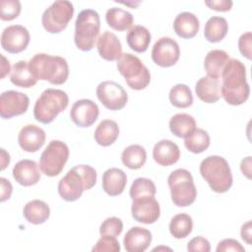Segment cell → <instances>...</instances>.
<instances>
[{
	"mask_svg": "<svg viewBox=\"0 0 252 252\" xmlns=\"http://www.w3.org/2000/svg\"><path fill=\"white\" fill-rule=\"evenodd\" d=\"M117 69L133 90H144L151 82V73L141 59L131 53H122L117 60Z\"/></svg>",
	"mask_w": 252,
	"mask_h": 252,
	"instance_id": "8",
	"label": "cell"
},
{
	"mask_svg": "<svg viewBox=\"0 0 252 252\" xmlns=\"http://www.w3.org/2000/svg\"><path fill=\"white\" fill-rule=\"evenodd\" d=\"M123 230V222L119 218L110 217L105 219L99 227L100 235L118 236Z\"/></svg>",
	"mask_w": 252,
	"mask_h": 252,
	"instance_id": "40",
	"label": "cell"
},
{
	"mask_svg": "<svg viewBox=\"0 0 252 252\" xmlns=\"http://www.w3.org/2000/svg\"><path fill=\"white\" fill-rule=\"evenodd\" d=\"M23 215L30 223L41 224L48 220L50 216V209L45 202L35 199L25 205Z\"/></svg>",
	"mask_w": 252,
	"mask_h": 252,
	"instance_id": "26",
	"label": "cell"
},
{
	"mask_svg": "<svg viewBox=\"0 0 252 252\" xmlns=\"http://www.w3.org/2000/svg\"><path fill=\"white\" fill-rule=\"evenodd\" d=\"M105 20L111 29L119 32L130 30L134 23L132 14L118 7L109 8L105 13Z\"/></svg>",
	"mask_w": 252,
	"mask_h": 252,
	"instance_id": "30",
	"label": "cell"
},
{
	"mask_svg": "<svg viewBox=\"0 0 252 252\" xmlns=\"http://www.w3.org/2000/svg\"><path fill=\"white\" fill-rule=\"evenodd\" d=\"M131 213L135 220L145 224H151L158 220L160 208L155 197H145L133 200Z\"/></svg>",
	"mask_w": 252,
	"mask_h": 252,
	"instance_id": "15",
	"label": "cell"
},
{
	"mask_svg": "<svg viewBox=\"0 0 252 252\" xmlns=\"http://www.w3.org/2000/svg\"><path fill=\"white\" fill-rule=\"evenodd\" d=\"M232 1L230 0H211L205 1V5H207L210 9L219 11V12H226L229 11L232 7Z\"/></svg>",
	"mask_w": 252,
	"mask_h": 252,
	"instance_id": "44",
	"label": "cell"
},
{
	"mask_svg": "<svg viewBox=\"0 0 252 252\" xmlns=\"http://www.w3.org/2000/svg\"><path fill=\"white\" fill-rule=\"evenodd\" d=\"M218 252H227V251H234V252H244V247L235 239L232 238H225L219 242L217 246Z\"/></svg>",
	"mask_w": 252,
	"mask_h": 252,
	"instance_id": "43",
	"label": "cell"
},
{
	"mask_svg": "<svg viewBox=\"0 0 252 252\" xmlns=\"http://www.w3.org/2000/svg\"><path fill=\"white\" fill-rule=\"evenodd\" d=\"M169 129L178 138H186L196 129V121L187 113H176L169 120Z\"/></svg>",
	"mask_w": 252,
	"mask_h": 252,
	"instance_id": "31",
	"label": "cell"
},
{
	"mask_svg": "<svg viewBox=\"0 0 252 252\" xmlns=\"http://www.w3.org/2000/svg\"><path fill=\"white\" fill-rule=\"evenodd\" d=\"M228 32L227 21L223 17H211L204 28V35L210 42H220L224 38Z\"/></svg>",
	"mask_w": 252,
	"mask_h": 252,
	"instance_id": "32",
	"label": "cell"
},
{
	"mask_svg": "<svg viewBox=\"0 0 252 252\" xmlns=\"http://www.w3.org/2000/svg\"><path fill=\"white\" fill-rule=\"evenodd\" d=\"M96 183V171L88 164L72 167L58 183V193L66 202L77 201L85 190L92 189Z\"/></svg>",
	"mask_w": 252,
	"mask_h": 252,
	"instance_id": "2",
	"label": "cell"
},
{
	"mask_svg": "<svg viewBox=\"0 0 252 252\" xmlns=\"http://www.w3.org/2000/svg\"><path fill=\"white\" fill-rule=\"evenodd\" d=\"M100 30L99 15L95 10H82L75 22L74 41L82 51H90L94 48Z\"/></svg>",
	"mask_w": 252,
	"mask_h": 252,
	"instance_id": "6",
	"label": "cell"
},
{
	"mask_svg": "<svg viewBox=\"0 0 252 252\" xmlns=\"http://www.w3.org/2000/svg\"><path fill=\"white\" fill-rule=\"evenodd\" d=\"M122 163L130 169L141 168L147 160V152L144 147L134 144L125 148L121 154Z\"/></svg>",
	"mask_w": 252,
	"mask_h": 252,
	"instance_id": "33",
	"label": "cell"
},
{
	"mask_svg": "<svg viewBox=\"0 0 252 252\" xmlns=\"http://www.w3.org/2000/svg\"><path fill=\"white\" fill-rule=\"evenodd\" d=\"M240 169L248 179L251 178V157L248 156L240 162Z\"/></svg>",
	"mask_w": 252,
	"mask_h": 252,
	"instance_id": "47",
	"label": "cell"
},
{
	"mask_svg": "<svg viewBox=\"0 0 252 252\" xmlns=\"http://www.w3.org/2000/svg\"><path fill=\"white\" fill-rule=\"evenodd\" d=\"M229 59V55L224 50L213 49L209 51L204 60V68L208 76L219 79Z\"/></svg>",
	"mask_w": 252,
	"mask_h": 252,
	"instance_id": "25",
	"label": "cell"
},
{
	"mask_svg": "<svg viewBox=\"0 0 252 252\" xmlns=\"http://www.w3.org/2000/svg\"><path fill=\"white\" fill-rule=\"evenodd\" d=\"M98 114L99 109L97 104L88 98L77 100L70 110L71 120L82 128L92 126L96 121Z\"/></svg>",
	"mask_w": 252,
	"mask_h": 252,
	"instance_id": "16",
	"label": "cell"
},
{
	"mask_svg": "<svg viewBox=\"0 0 252 252\" xmlns=\"http://www.w3.org/2000/svg\"><path fill=\"white\" fill-rule=\"evenodd\" d=\"M169 100L178 108H186L193 103V94L190 88L185 84H177L170 89Z\"/></svg>",
	"mask_w": 252,
	"mask_h": 252,
	"instance_id": "36",
	"label": "cell"
},
{
	"mask_svg": "<svg viewBox=\"0 0 252 252\" xmlns=\"http://www.w3.org/2000/svg\"><path fill=\"white\" fill-rule=\"evenodd\" d=\"M251 45H252V33L251 32H246L240 35L238 38V49L240 53L247 58L248 60H251Z\"/></svg>",
	"mask_w": 252,
	"mask_h": 252,
	"instance_id": "42",
	"label": "cell"
},
{
	"mask_svg": "<svg viewBox=\"0 0 252 252\" xmlns=\"http://www.w3.org/2000/svg\"><path fill=\"white\" fill-rule=\"evenodd\" d=\"M180 48L176 40L163 36L156 41L152 49L153 61L160 67H171L179 60Z\"/></svg>",
	"mask_w": 252,
	"mask_h": 252,
	"instance_id": "12",
	"label": "cell"
},
{
	"mask_svg": "<svg viewBox=\"0 0 252 252\" xmlns=\"http://www.w3.org/2000/svg\"><path fill=\"white\" fill-rule=\"evenodd\" d=\"M69 158L68 146L59 140H52L43 150L39 158V167L43 174L54 177L63 170Z\"/></svg>",
	"mask_w": 252,
	"mask_h": 252,
	"instance_id": "9",
	"label": "cell"
},
{
	"mask_svg": "<svg viewBox=\"0 0 252 252\" xmlns=\"http://www.w3.org/2000/svg\"><path fill=\"white\" fill-rule=\"evenodd\" d=\"M1 58H2V64H1V79H3L7 74L10 73V71H12V69H11L9 60H7L3 54H1Z\"/></svg>",
	"mask_w": 252,
	"mask_h": 252,
	"instance_id": "48",
	"label": "cell"
},
{
	"mask_svg": "<svg viewBox=\"0 0 252 252\" xmlns=\"http://www.w3.org/2000/svg\"><path fill=\"white\" fill-rule=\"evenodd\" d=\"M69 104L68 94L58 89H46L36 99L33 106V116L42 124L51 123L57 115Z\"/></svg>",
	"mask_w": 252,
	"mask_h": 252,
	"instance_id": "5",
	"label": "cell"
},
{
	"mask_svg": "<svg viewBox=\"0 0 252 252\" xmlns=\"http://www.w3.org/2000/svg\"><path fill=\"white\" fill-rule=\"evenodd\" d=\"M9 162H10L9 154L4 149H1V170H4L6 166L9 164Z\"/></svg>",
	"mask_w": 252,
	"mask_h": 252,
	"instance_id": "49",
	"label": "cell"
},
{
	"mask_svg": "<svg viewBox=\"0 0 252 252\" xmlns=\"http://www.w3.org/2000/svg\"><path fill=\"white\" fill-rule=\"evenodd\" d=\"M29 67L35 77L52 85L64 84L69 76V66L65 58L46 53H37L29 61Z\"/></svg>",
	"mask_w": 252,
	"mask_h": 252,
	"instance_id": "3",
	"label": "cell"
},
{
	"mask_svg": "<svg viewBox=\"0 0 252 252\" xmlns=\"http://www.w3.org/2000/svg\"><path fill=\"white\" fill-rule=\"evenodd\" d=\"M45 138L46 135L42 128L34 124H28L20 130L18 143L25 152L35 153L44 145Z\"/></svg>",
	"mask_w": 252,
	"mask_h": 252,
	"instance_id": "17",
	"label": "cell"
},
{
	"mask_svg": "<svg viewBox=\"0 0 252 252\" xmlns=\"http://www.w3.org/2000/svg\"><path fill=\"white\" fill-rule=\"evenodd\" d=\"M151 32L146 27L136 25L127 32L126 40L132 50L142 53L148 49L151 42Z\"/></svg>",
	"mask_w": 252,
	"mask_h": 252,
	"instance_id": "29",
	"label": "cell"
},
{
	"mask_svg": "<svg viewBox=\"0 0 252 252\" xmlns=\"http://www.w3.org/2000/svg\"><path fill=\"white\" fill-rule=\"evenodd\" d=\"M220 78V95L228 104L240 105L248 99L250 87L246 81V68L240 60L229 59Z\"/></svg>",
	"mask_w": 252,
	"mask_h": 252,
	"instance_id": "1",
	"label": "cell"
},
{
	"mask_svg": "<svg viewBox=\"0 0 252 252\" xmlns=\"http://www.w3.org/2000/svg\"><path fill=\"white\" fill-rule=\"evenodd\" d=\"M153 158L159 165H172L176 163L180 158L179 147L171 140H160L153 149Z\"/></svg>",
	"mask_w": 252,
	"mask_h": 252,
	"instance_id": "20",
	"label": "cell"
},
{
	"mask_svg": "<svg viewBox=\"0 0 252 252\" xmlns=\"http://www.w3.org/2000/svg\"><path fill=\"white\" fill-rule=\"evenodd\" d=\"M31 35L22 25H12L5 28L1 33V46L9 53L17 54L24 51L30 43Z\"/></svg>",
	"mask_w": 252,
	"mask_h": 252,
	"instance_id": "13",
	"label": "cell"
},
{
	"mask_svg": "<svg viewBox=\"0 0 252 252\" xmlns=\"http://www.w3.org/2000/svg\"><path fill=\"white\" fill-rule=\"evenodd\" d=\"M0 183H1V198H0V200H1V202H5L6 200H8L11 197L13 187H12L11 182L4 177L0 178Z\"/></svg>",
	"mask_w": 252,
	"mask_h": 252,
	"instance_id": "45",
	"label": "cell"
},
{
	"mask_svg": "<svg viewBox=\"0 0 252 252\" xmlns=\"http://www.w3.org/2000/svg\"><path fill=\"white\" fill-rule=\"evenodd\" d=\"M192 228L193 220L187 214H177L170 220L169 232L176 239L187 237L191 233Z\"/></svg>",
	"mask_w": 252,
	"mask_h": 252,
	"instance_id": "34",
	"label": "cell"
},
{
	"mask_svg": "<svg viewBox=\"0 0 252 252\" xmlns=\"http://www.w3.org/2000/svg\"><path fill=\"white\" fill-rule=\"evenodd\" d=\"M156 192V185L151 179L146 177H138L133 181L129 194L133 201L145 197H155Z\"/></svg>",
	"mask_w": 252,
	"mask_h": 252,
	"instance_id": "37",
	"label": "cell"
},
{
	"mask_svg": "<svg viewBox=\"0 0 252 252\" xmlns=\"http://www.w3.org/2000/svg\"><path fill=\"white\" fill-rule=\"evenodd\" d=\"M14 179L22 186H32L40 179V172L37 163L32 159H22L13 167Z\"/></svg>",
	"mask_w": 252,
	"mask_h": 252,
	"instance_id": "18",
	"label": "cell"
},
{
	"mask_svg": "<svg viewBox=\"0 0 252 252\" xmlns=\"http://www.w3.org/2000/svg\"><path fill=\"white\" fill-rule=\"evenodd\" d=\"M93 252H119L120 245L116 238L113 235H101L100 238L96 241L95 245L92 249Z\"/></svg>",
	"mask_w": 252,
	"mask_h": 252,
	"instance_id": "39",
	"label": "cell"
},
{
	"mask_svg": "<svg viewBox=\"0 0 252 252\" xmlns=\"http://www.w3.org/2000/svg\"><path fill=\"white\" fill-rule=\"evenodd\" d=\"M152 242V233L141 226L131 227L123 238L124 248L128 252H144Z\"/></svg>",
	"mask_w": 252,
	"mask_h": 252,
	"instance_id": "19",
	"label": "cell"
},
{
	"mask_svg": "<svg viewBox=\"0 0 252 252\" xmlns=\"http://www.w3.org/2000/svg\"><path fill=\"white\" fill-rule=\"evenodd\" d=\"M97 51L101 58L107 61L118 60L122 54V45L116 34L105 31L97 39Z\"/></svg>",
	"mask_w": 252,
	"mask_h": 252,
	"instance_id": "21",
	"label": "cell"
},
{
	"mask_svg": "<svg viewBox=\"0 0 252 252\" xmlns=\"http://www.w3.org/2000/svg\"><path fill=\"white\" fill-rule=\"evenodd\" d=\"M119 136L118 124L111 119H104L96 126L94 134L95 142L102 147L112 145Z\"/></svg>",
	"mask_w": 252,
	"mask_h": 252,
	"instance_id": "27",
	"label": "cell"
},
{
	"mask_svg": "<svg viewBox=\"0 0 252 252\" xmlns=\"http://www.w3.org/2000/svg\"><path fill=\"white\" fill-rule=\"evenodd\" d=\"M200 173L211 189L217 193L227 192L232 185V174L227 160L220 156L205 158L200 163Z\"/></svg>",
	"mask_w": 252,
	"mask_h": 252,
	"instance_id": "4",
	"label": "cell"
},
{
	"mask_svg": "<svg viewBox=\"0 0 252 252\" xmlns=\"http://www.w3.org/2000/svg\"><path fill=\"white\" fill-rule=\"evenodd\" d=\"M187 250L190 252H210L211 244L208 239L203 236H196L192 238L187 244Z\"/></svg>",
	"mask_w": 252,
	"mask_h": 252,
	"instance_id": "41",
	"label": "cell"
},
{
	"mask_svg": "<svg viewBox=\"0 0 252 252\" xmlns=\"http://www.w3.org/2000/svg\"><path fill=\"white\" fill-rule=\"evenodd\" d=\"M167 184L171 200L175 206L187 207L195 202L197 189L193 176L187 169L178 168L173 170L167 178Z\"/></svg>",
	"mask_w": 252,
	"mask_h": 252,
	"instance_id": "7",
	"label": "cell"
},
{
	"mask_svg": "<svg viewBox=\"0 0 252 252\" xmlns=\"http://www.w3.org/2000/svg\"><path fill=\"white\" fill-rule=\"evenodd\" d=\"M10 80L13 85L26 89L33 87L37 82L29 67V62L25 60H20L13 65Z\"/></svg>",
	"mask_w": 252,
	"mask_h": 252,
	"instance_id": "28",
	"label": "cell"
},
{
	"mask_svg": "<svg viewBox=\"0 0 252 252\" xmlns=\"http://www.w3.org/2000/svg\"><path fill=\"white\" fill-rule=\"evenodd\" d=\"M127 184L126 173L117 167L106 169L102 174V189L109 196L120 195Z\"/></svg>",
	"mask_w": 252,
	"mask_h": 252,
	"instance_id": "22",
	"label": "cell"
},
{
	"mask_svg": "<svg viewBox=\"0 0 252 252\" xmlns=\"http://www.w3.org/2000/svg\"><path fill=\"white\" fill-rule=\"evenodd\" d=\"M200 28L199 19L191 12L179 13L173 21V30L175 33L182 38L194 37Z\"/></svg>",
	"mask_w": 252,
	"mask_h": 252,
	"instance_id": "24",
	"label": "cell"
},
{
	"mask_svg": "<svg viewBox=\"0 0 252 252\" xmlns=\"http://www.w3.org/2000/svg\"><path fill=\"white\" fill-rule=\"evenodd\" d=\"M96 96L109 110H120L128 101V94L121 85L113 81H104L96 87Z\"/></svg>",
	"mask_w": 252,
	"mask_h": 252,
	"instance_id": "11",
	"label": "cell"
},
{
	"mask_svg": "<svg viewBox=\"0 0 252 252\" xmlns=\"http://www.w3.org/2000/svg\"><path fill=\"white\" fill-rule=\"evenodd\" d=\"M74 14V6L70 1L57 0L44 10L41 24L50 33H59L65 30Z\"/></svg>",
	"mask_w": 252,
	"mask_h": 252,
	"instance_id": "10",
	"label": "cell"
},
{
	"mask_svg": "<svg viewBox=\"0 0 252 252\" xmlns=\"http://www.w3.org/2000/svg\"><path fill=\"white\" fill-rule=\"evenodd\" d=\"M195 92L202 101L215 103L220 98V83L217 78L202 77L196 83Z\"/></svg>",
	"mask_w": 252,
	"mask_h": 252,
	"instance_id": "23",
	"label": "cell"
},
{
	"mask_svg": "<svg viewBox=\"0 0 252 252\" xmlns=\"http://www.w3.org/2000/svg\"><path fill=\"white\" fill-rule=\"evenodd\" d=\"M158 249H166V250H171L170 248H166V247H165V248H164V247H156V248H154V251H155V250H158Z\"/></svg>",
	"mask_w": 252,
	"mask_h": 252,
	"instance_id": "50",
	"label": "cell"
},
{
	"mask_svg": "<svg viewBox=\"0 0 252 252\" xmlns=\"http://www.w3.org/2000/svg\"><path fill=\"white\" fill-rule=\"evenodd\" d=\"M210 143L211 139L208 132L201 128H196L195 131L184 140L186 149L193 154L205 152L209 148Z\"/></svg>",
	"mask_w": 252,
	"mask_h": 252,
	"instance_id": "35",
	"label": "cell"
},
{
	"mask_svg": "<svg viewBox=\"0 0 252 252\" xmlns=\"http://www.w3.org/2000/svg\"><path fill=\"white\" fill-rule=\"evenodd\" d=\"M251 220H248L247 222L243 223V225L241 226V229H240V235H241V238L247 243V244H251V237H252V234H251Z\"/></svg>",
	"mask_w": 252,
	"mask_h": 252,
	"instance_id": "46",
	"label": "cell"
},
{
	"mask_svg": "<svg viewBox=\"0 0 252 252\" xmlns=\"http://www.w3.org/2000/svg\"><path fill=\"white\" fill-rule=\"evenodd\" d=\"M22 10L21 2L18 0H2L0 2V18L2 21L16 19Z\"/></svg>",
	"mask_w": 252,
	"mask_h": 252,
	"instance_id": "38",
	"label": "cell"
},
{
	"mask_svg": "<svg viewBox=\"0 0 252 252\" xmlns=\"http://www.w3.org/2000/svg\"><path fill=\"white\" fill-rule=\"evenodd\" d=\"M30 105L29 96L21 92L6 91L0 95V116L10 119L27 112Z\"/></svg>",
	"mask_w": 252,
	"mask_h": 252,
	"instance_id": "14",
	"label": "cell"
}]
</instances>
